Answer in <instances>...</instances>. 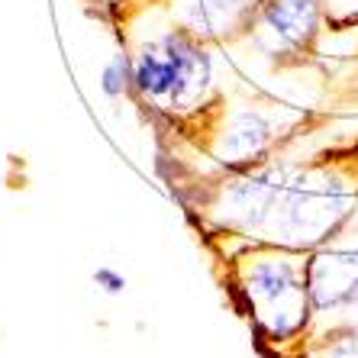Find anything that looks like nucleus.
<instances>
[{
    "instance_id": "obj_6",
    "label": "nucleus",
    "mask_w": 358,
    "mask_h": 358,
    "mask_svg": "<svg viewBox=\"0 0 358 358\" xmlns=\"http://www.w3.org/2000/svg\"><path fill=\"white\" fill-rule=\"evenodd\" d=\"M300 358H358V323L339 320L326 326L320 336L310 333Z\"/></svg>"
},
{
    "instance_id": "obj_1",
    "label": "nucleus",
    "mask_w": 358,
    "mask_h": 358,
    "mask_svg": "<svg viewBox=\"0 0 358 358\" xmlns=\"http://www.w3.org/2000/svg\"><path fill=\"white\" fill-rule=\"evenodd\" d=\"M310 252L271 239H249L239 249H213L223 268L220 284L233 310L249 323L259 349L287 352L307 342L317 323L307 281Z\"/></svg>"
},
{
    "instance_id": "obj_2",
    "label": "nucleus",
    "mask_w": 358,
    "mask_h": 358,
    "mask_svg": "<svg viewBox=\"0 0 358 358\" xmlns=\"http://www.w3.org/2000/svg\"><path fill=\"white\" fill-rule=\"evenodd\" d=\"M358 207V139L291 162L262 239L300 252L326 249Z\"/></svg>"
},
{
    "instance_id": "obj_4",
    "label": "nucleus",
    "mask_w": 358,
    "mask_h": 358,
    "mask_svg": "<svg viewBox=\"0 0 358 358\" xmlns=\"http://www.w3.org/2000/svg\"><path fill=\"white\" fill-rule=\"evenodd\" d=\"M326 0H259L252 20V45L275 65H303L323 36Z\"/></svg>"
},
{
    "instance_id": "obj_5",
    "label": "nucleus",
    "mask_w": 358,
    "mask_h": 358,
    "mask_svg": "<svg viewBox=\"0 0 358 358\" xmlns=\"http://www.w3.org/2000/svg\"><path fill=\"white\" fill-rule=\"evenodd\" d=\"M310 300L317 320H355L358 313V249H313L307 255Z\"/></svg>"
},
{
    "instance_id": "obj_7",
    "label": "nucleus",
    "mask_w": 358,
    "mask_h": 358,
    "mask_svg": "<svg viewBox=\"0 0 358 358\" xmlns=\"http://www.w3.org/2000/svg\"><path fill=\"white\" fill-rule=\"evenodd\" d=\"M97 87L107 100L133 97V62H129V52L120 49L103 62V68L97 75Z\"/></svg>"
},
{
    "instance_id": "obj_8",
    "label": "nucleus",
    "mask_w": 358,
    "mask_h": 358,
    "mask_svg": "<svg viewBox=\"0 0 358 358\" xmlns=\"http://www.w3.org/2000/svg\"><path fill=\"white\" fill-rule=\"evenodd\" d=\"M91 284L97 287L100 294H107V297H120V294H126V287H129L126 275L120 271V268H113V265H97L94 268Z\"/></svg>"
},
{
    "instance_id": "obj_3",
    "label": "nucleus",
    "mask_w": 358,
    "mask_h": 358,
    "mask_svg": "<svg viewBox=\"0 0 358 358\" xmlns=\"http://www.w3.org/2000/svg\"><path fill=\"white\" fill-rule=\"evenodd\" d=\"M133 62V100L175 129L197 120L220 97L213 91L210 42L181 20L123 45Z\"/></svg>"
}]
</instances>
